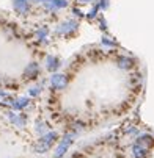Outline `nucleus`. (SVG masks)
<instances>
[{
  "label": "nucleus",
  "instance_id": "f257e3e1",
  "mask_svg": "<svg viewBox=\"0 0 154 158\" xmlns=\"http://www.w3.org/2000/svg\"><path fill=\"white\" fill-rule=\"evenodd\" d=\"M77 28H79V22L69 19V20L61 22V24L57 27V35L58 36H73L77 31Z\"/></svg>",
  "mask_w": 154,
  "mask_h": 158
},
{
  "label": "nucleus",
  "instance_id": "f03ea898",
  "mask_svg": "<svg viewBox=\"0 0 154 158\" xmlns=\"http://www.w3.org/2000/svg\"><path fill=\"white\" fill-rule=\"evenodd\" d=\"M73 141H74V135H73V133L64 135V136L60 139L58 146L55 147V150H54V158H61L66 152H68V149H69V146L73 144Z\"/></svg>",
  "mask_w": 154,
  "mask_h": 158
},
{
  "label": "nucleus",
  "instance_id": "7ed1b4c3",
  "mask_svg": "<svg viewBox=\"0 0 154 158\" xmlns=\"http://www.w3.org/2000/svg\"><path fill=\"white\" fill-rule=\"evenodd\" d=\"M51 86L54 88V89H64L66 88V85H68V77H66L64 74H61V72H55V74H52L51 75Z\"/></svg>",
  "mask_w": 154,
  "mask_h": 158
},
{
  "label": "nucleus",
  "instance_id": "20e7f679",
  "mask_svg": "<svg viewBox=\"0 0 154 158\" xmlns=\"http://www.w3.org/2000/svg\"><path fill=\"white\" fill-rule=\"evenodd\" d=\"M7 118H8V121H10L13 125H16L17 128H24L25 124H27V118L22 116V114H19V113H14V111H8V113H7Z\"/></svg>",
  "mask_w": 154,
  "mask_h": 158
},
{
  "label": "nucleus",
  "instance_id": "39448f33",
  "mask_svg": "<svg viewBox=\"0 0 154 158\" xmlns=\"http://www.w3.org/2000/svg\"><path fill=\"white\" fill-rule=\"evenodd\" d=\"M39 77V64L38 63H30L24 69V78L25 80H35Z\"/></svg>",
  "mask_w": 154,
  "mask_h": 158
},
{
  "label": "nucleus",
  "instance_id": "423d86ee",
  "mask_svg": "<svg viewBox=\"0 0 154 158\" xmlns=\"http://www.w3.org/2000/svg\"><path fill=\"white\" fill-rule=\"evenodd\" d=\"M60 66H61V63H60V60L55 55H47L46 56V69L51 74H55L60 69Z\"/></svg>",
  "mask_w": 154,
  "mask_h": 158
},
{
  "label": "nucleus",
  "instance_id": "0eeeda50",
  "mask_svg": "<svg viewBox=\"0 0 154 158\" xmlns=\"http://www.w3.org/2000/svg\"><path fill=\"white\" fill-rule=\"evenodd\" d=\"M29 105H30V99H27V97L11 99V102H10V106H11L14 111H17V110H24V108H27Z\"/></svg>",
  "mask_w": 154,
  "mask_h": 158
},
{
  "label": "nucleus",
  "instance_id": "6e6552de",
  "mask_svg": "<svg viewBox=\"0 0 154 158\" xmlns=\"http://www.w3.org/2000/svg\"><path fill=\"white\" fill-rule=\"evenodd\" d=\"M38 141H41V143H44L46 146L52 147V144H55V143L58 141V133H57V131H49V133H46V135H42V136H39Z\"/></svg>",
  "mask_w": 154,
  "mask_h": 158
},
{
  "label": "nucleus",
  "instance_id": "1a4fd4ad",
  "mask_svg": "<svg viewBox=\"0 0 154 158\" xmlns=\"http://www.w3.org/2000/svg\"><path fill=\"white\" fill-rule=\"evenodd\" d=\"M47 10L51 11H55V10H61V8H66L68 6V0H51V2L44 3Z\"/></svg>",
  "mask_w": 154,
  "mask_h": 158
},
{
  "label": "nucleus",
  "instance_id": "9d476101",
  "mask_svg": "<svg viewBox=\"0 0 154 158\" xmlns=\"http://www.w3.org/2000/svg\"><path fill=\"white\" fill-rule=\"evenodd\" d=\"M117 66L120 67V69H123V71H127V69H130V67L134 66V60L129 58V56H120L117 60Z\"/></svg>",
  "mask_w": 154,
  "mask_h": 158
},
{
  "label": "nucleus",
  "instance_id": "9b49d317",
  "mask_svg": "<svg viewBox=\"0 0 154 158\" xmlns=\"http://www.w3.org/2000/svg\"><path fill=\"white\" fill-rule=\"evenodd\" d=\"M137 144L148 150L149 147H152L154 139H152V136H149V135H142V136H139V139H137Z\"/></svg>",
  "mask_w": 154,
  "mask_h": 158
},
{
  "label": "nucleus",
  "instance_id": "f8f14e48",
  "mask_svg": "<svg viewBox=\"0 0 154 158\" xmlns=\"http://www.w3.org/2000/svg\"><path fill=\"white\" fill-rule=\"evenodd\" d=\"M13 6L19 14H27V11H29V3L25 2V0H14Z\"/></svg>",
  "mask_w": 154,
  "mask_h": 158
},
{
  "label": "nucleus",
  "instance_id": "ddd939ff",
  "mask_svg": "<svg viewBox=\"0 0 154 158\" xmlns=\"http://www.w3.org/2000/svg\"><path fill=\"white\" fill-rule=\"evenodd\" d=\"M132 155H134L135 158H146V155H148V150L145 149V147H142V146H139L137 143L132 146Z\"/></svg>",
  "mask_w": 154,
  "mask_h": 158
},
{
  "label": "nucleus",
  "instance_id": "4468645a",
  "mask_svg": "<svg viewBox=\"0 0 154 158\" xmlns=\"http://www.w3.org/2000/svg\"><path fill=\"white\" fill-rule=\"evenodd\" d=\"M35 131L39 135V136H42V135L49 133L47 124H46V122H42V121H36V124H35Z\"/></svg>",
  "mask_w": 154,
  "mask_h": 158
},
{
  "label": "nucleus",
  "instance_id": "2eb2a0df",
  "mask_svg": "<svg viewBox=\"0 0 154 158\" xmlns=\"http://www.w3.org/2000/svg\"><path fill=\"white\" fill-rule=\"evenodd\" d=\"M33 150H35L36 153H46V152H49V150H51V147H49V146H46L44 143H41V141H38V143H36V146L33 147Z\"/></svg>",
  "mask_w": 154,
  "mask_h": 158
},
{
  "label": "nucleus",
  "instance_id": "dca6fc26",
  "mask_svg": "<svg viewBox=\"0 0 154 158\" xmlns=\"http://www.w3.org/2000/svg\"><path fill=\"white\" fill-rule=\"evenodd\" d=\"M47 35H49V28H47V27H41V28L36 31L38 39H44V38H47Z\"/></svg>",
  "mask_w": 154,
  "mask_h": 158
},
{
  "label": "nucleus",
  "instance_id": "f3484780",
  "mask_svg": "<svg viewBox=\"0 0 154 158\" xmlns=\"http://www.w3.org/2000/svg\"><path fill=\"white\" fill-rule=\"evenodd\" d=\"M29 94H30L32 97H38V96L41 94V88H39V86H32V88H29Z\"/></svg>",
  "mask_w": 154,
  "mask_h": 158
},
{
  "label": "nucleus",
  "instance_id": "a211bd4d",
  "mask_svg": "<svg viewBox=\"0 0 154 158\" xmlns=\"http://www.w3.org/2000/svg\"><path fill=\"white\" fill-rule=\"evenodd\" d=\"M102 44H104V46H110V47L115 46V42H113V41H108L107 38H102Z\"/></svg>",
  "mask_w": 154,
  "mask_h": 158
},
{
  "label": "nucleus",
  "instance_id": "6ab92c4d",
  "mask_svg": "<svg viewBox=\"0 0 154 158\" xmlns=\"http://www.w3.org/2000/svg\"><path fill=\"white\" fill-rule=\"evenodd\" d=\"M25 2H29V0H25Z\"/></svg>",
  "mask_w": 154,
  "mask_h": 158
}]
</instances>
